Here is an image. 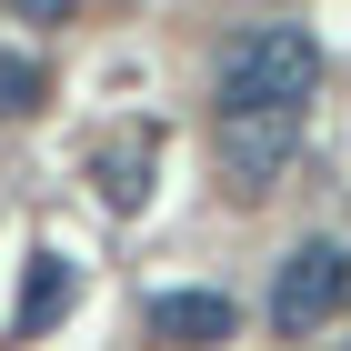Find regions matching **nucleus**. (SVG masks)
I'll return each instance as SVG.
<instances>
[{"label": "nucleus", "mask_w": 351, "mask_h": 351, "mask_svg": "<svg viewBox=\"0 0 351 351\" xmlns=\"http://www.w3.org/2000/svg\"><path fill=\"white\" fill-rule=\"evenodd\" d=\"M341 301H351V251L341 241H301L291 261H281V281H271V331L301 341V331H322Z\"/></svg>", "instance_id": "nucleus-2"}, {"label": "nucleus", "mask_w": 351, "mask_h": 351, "mask_svg": "<svg viewBox=\"0 0 351 351\" xmlns=\"http://www.w3.org/2000/svg\"><path fill=\"white\" fill-rule=\"evenodd\" d=\"M51 101V81H40V60H21V51H0V121H30V110Z\"/></svg>", "instance_id": "nucleus-7"}, {"label": "nucleus", "mask_w": 351, "mask_h": 351, "mask_svg": "<svg viewBox=\"0 0 351 351\" xmlns=\"http://www.w3.org/2000/svg\"><path fill=\"white\" fill-rule=\"evenodd\" d=\"M151 171H161V121H121V131L90 141V191L110 211H141L151 201Z\"/></svg>", "instance_id": "nucleus-4"}, {"label": "nucleus", "mask_w": 351, "mask_h": 351, "mask_svg": "<svg viewBox=\"0 0 351 351\" xmlns=\"http://www.w3.org/2000/svg\"><path fill=\"white\" fill-rule=\"evenodd\" d=\"M10 10H30V21H71L81 0H10Z\"/></svg>", "instance_id": "nucleus-8"}, {"label": "nucleus", "mask_w": 351, "mask_h": 351, "mask_svg": "<svg viewBox=\"0 0 351 351\" xmlns=\"http://www.w3.org/2000/svg\"><path fill=\"white\" fill-rule=\"evenodd\" d=\"M311 90H322V40L291 21H261L221 51L211 110H311Z\"/></svg>", "instance_id": "nucleus-1"}, {"label": "nucleus", "mask_w": 351, "mask_h": 351, "mask_svg": "<svg viewBox=\"0 0 351 351\" xmlns=\"http://www.w3.org/2000/svg\"><path fill=\"white\" fill-rule=\"evenodd\" d=\"M141 322L161 331V341H231V291H151V311Z\"/></svg>", "instance_id": "nucleus-6"}, {"label": "nucleus", "mask_w": 351, "mask_h": 351, "mask_svg": "<svg viewBox=\"0 0 351 351\" xmlns=\"http://www.w3.org/2000/svg\"><path fill=\"white\" fill-rule=\"evenodd\" d=\"M81 301V271H71V251H30V271H21V311H10V331L21 341H40V331L60 322Z\"/></svg>", "instance_id": "nucleus-5"}, {"label": "nucleus", "mask_w": 351, "mask_h": 351, "mask_svg": "<svg viewBox=\"0 0 351 351\" xmlns=\"http://www.w3.org/2000/svg\"><path fill=\"white\" fill-rule=\"evenodd\" d=\"M291 151H301V110H221V181L241 201H261Z\"/></svg>", "instance_id": "nucleus-3"}]
</instances>
